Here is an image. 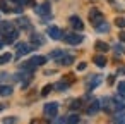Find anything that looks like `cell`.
<instances>
[{
    "instance_id": "cell-37",
    "label": "cell",
    "mask_w": 125,
    "mask_h": 124,
    "mask_svg": "<svg viewBox=\"0 0 125 124\" xmlns=\"http://www.w3.org/2000/svg\"><path fill=\"white\" fill-rule=\"evenodd\" d=\"M4 43H5V41H4L2 38H0V48H2V47H4Z\"/></svg>"
},
{
    "instance_id": "cell-30",
    "label": "cell",
    "mask_w": 125,
    "mask_h": 124,
    "mask_svg": "<svg viewBox=\"0 0 125 124\" xmlns=\"http://www.w3.org/2000/svg\"><path fill=\"white\" fill-rule=\"evenodd\" d=\"M79 107H82V100H74L70 105V109H79Z\"/></svg>"
},
{
    "instance_id": "cell-18",
    "label": "cell",
    "mask_w": 125,
    "mask_h": 124,
    "mask_svg": "<svg viewBox=\"0 0 125 124\" xmlns=\"http://www.w3.org/2000/svg\"><path fill=\"white\" fill-rule=\"evenodd\" d=\"M17 26H19V28H22V29L31 28V24H29V19H28V17H21V19H17Z\"/></svg>"
},
{
    "instance_id": "cell-13",
    "label": "cell",
    "mask_w": 125,
    "mask_h": 124,
    "mask_svg": "<svg viewBox=\"0 0 125 124\" xmlns=\"http://www.w3.org/2000/svg\"><path fill=\"white\" fill-rule=\"evenodd\" d=\"M16 40H17V31H16V29L5 33V36H4V41H5V43H14Z\"/></svg>"
},
{
    "instance_id": "cell-2",
    "label": "cell",
    "mask_w": 125,
    "mask_h": 124,
    "mask_svg": "<svg viewBox=\"0 0 125 124\" xmlns=\"http://www.w3.org/2000/svg\"><path fill=\"white\" fill-rule=\"evenodd\" d=\"M43 112H45V115H46L48 119H53V117H57V114H58V103H57V102L45 103V109H43Z\"/></svg>"
},
{
    "instance_id": "cell-9",
    "label": "cell",
    "mask_w": 125,
    "mask_h": 124,
    "mask_svg": "<svg viewBox=\"0 0 125 124\" xmlns=\"http://www.w3.org/2000/svg\"><path fill=\"white\" fill-rule=\"evenodd\" d=\"M101 102H103V103H101V107H103L106 112H113V110H115V102H113V98H111V96H106V98H103Z\"/></svg>"
},
{
    "instance_id": "cell-27",
    "label": "cell",
    "mask_w": 125,
    "mask_h": 124,
    "mask_svg": "<svg viewBox=\"0 0 125 124\" xmlns=\"http://www.w3.org/2000/svg\"><path fill=\"white\" fill-rule=\"evenodd\" d=\"M113 122H125V114H116L113 117Z\"/></svg>"
},
{
    "instance_id": "cell-31",
    "label": "cell",
    "mask_w": 125,
    "mask_h": 124,
    "mask_svg": "<svg viewBox=\"0 0 125 124\" xmlns=\"http://www.w3.org/2000/svg\"><path fill=\"white\" fill-rule=\"evenodd\" d=\"M86 69V62H81L79 66H77V71H84Z\"/></svg>"
},
{
    "instance_id": "cell-34",
    "label": "cell",
    "mask_w": 125,
    "mask_h": 124,
    "mask_svg": "<svg viewBox=\"0 0 125 124\" xmlns=\"http://www.w3.org/2000/svg\"><path fill=\"white\" fill-rule=\"evenodd\" d=\"M115 50H116V54H120V52H123V50H122V47H120V45H116V47H115Z\"/></svg>"
},
{
    "instance_id": "cell-1",
    "label": "cell",
    "mask_w": 125,
    "mask_h": 124,
    "mask_svg": "<svg viewBox=\"0 0 125 124\" xmlns=\"http://www.w3.org/2000/svg\"><path fill=\"white\" fill-rule=\"evenodd\" d=\"M34 12L43 17V23H46V19L52 17V9H50V4H41V5H34Z\"/></svg>"
},
{
    "instance_id": "cell-26",
    "label": "cell",
    "mask_w": 125,
    "mask_h": 124,
    "mask_svg": "<svg viewBox=\"0 0 125 124\" xmlns=\"http://www.w3.org/2000/svg\"><path fill=\"white\" fill-rule=\"evenodd\" d=\"M53 88H55L53 84H46V86L43 88V91H41V95H43V96H46V95H48V93H50V91H52Z\"/></svg>"
},
{
    "instance_id": "cell-33",
    "label": "cell",
    "mask_w": 125,
    "mask_h": 124,
    "mask_svg": "<svg viewBox=\"0 0 125 124\" xmlns=\"http://www.w3.org/2000/svg\"><path fill=\"white\" fill-rule=\"evenodd\" d=\"M10 2H16V4H19V5H24L26 0H10Z\"/></svg>"
},
{
    "instance_id": "cell-17",
    "label": "cell",
    "mask_w": 125,
    "mask_h": 124,
    "mask_svg": "<svg viewBox=\"0 0 125 124\" xmlns=\"http://www.w3.org/2000/svg\"><path fill=\"white\" fill-rule=\"evenodd\" d=\"M106 62H108V60L104 59V55H96V57H94V64H96L98 67H104Z\"/></svg>"
},
{
    "instance_id": "cell-25",
    "label": "cell",
    "mask_w": 125,
    "mask_h": 124,
    "mask_svg": "<svg viewBox=\"0 0 125 124\" xmlns=\"http://www.w3.org/2000/svg\"><path fill=\"white\" fill-rule=\"evenodd\" d=\"M62 55H63V52H62V50H55V52H52V54H50V59H60Z\"/></svg>"
},
{
    "instance_id": "cell-36",
    "label": "cell",
    "mask_w": 125,
    "mask_h": 124,
    "mask_svg": "<svg viewBox=\"0 0 125 124\" xmlns=\"http://www.w3.org/2000/svg\"><path fill=\"white\" fill-rule=\"evenodd\" d=\"M118 72H120V74H125V67H120V69H118Z\"/></svg>"
},
{
    "instance_id": "cell-23",
    "label": "cell",
    "mask_w": 125,
    "mask_h": 124,
    "mask_svg": "<svg viewBox=\"0 0 125 124\" xmlns=\"http://www.w3.org/2000/svg\"><path fill=\"white\" fill-rule=\"evenodd\" d=\"M79 121H81V117H79L77 114H72V115L67 117V122H70V124H75V122H79Z\"/></svg>"
},
{
    "instance_id": "cell-35",
    "label": "cell",
    "mask_w": 125,
    "mask_h": 124,
    "mask_svg": "<svg viewBox=\"0 0 125 124\" xmlns=\"http://www.w3.org/2000/svg\"><path fill=\"white\" fill-rule=\"evenodd\" d=\"M120 40H122V41H125V31H122V33H120Z\"/></svg>"
},
{
    "instance_id": "cell-38",
    "label": "cell",
    "mask_w": 125,
    "mask_h": 124,
    "mask_svg": "<svg viewBox=\"0 0 125 124\" xmlns=\"http://www.w3.org/2000/svg\"><path fill=\"white\" fill-rule=\"evenodd\" d=\"M0 110H4V105H0Z\"/></svg>"
},
{
    "instance_id": "cell-24",
    "label": "cell",
    "mask_w": 125,
    "mask_h": 124,
    "mask_svg": "<svg viewBox=\"0 0 125 124\" xmlns=\"http://www.w3.org/2000/svg\"><path fill=\"white\" fill-rule=\"evenodd\" d=\"M118 95L125 98V81H120L118 83Z\"/></svg>"
},
{
    "instance_id": "cell-4",
    "label": "cell",
    "mask_w": 125,
    "mask_h": 124,
    "mask_svg": "<svg viewBox=\"0 0 125 124\" xmlns=\"http://www.w3.org/2000/svg\"><path fill=\"white\" fill-rule=\"evenodd\" d=\"M82 40H84V36L77 35V33H65V36H63V41L69 45H79Z\"/></svg>"
},
{
    "instance_id": "cell-15",
    "label": "cell",
    "mask_w": 125,
    "mask_h": 124,
    "mask_svg": "<svg viewBox=\"0 0 125 124\" xmlns=\"http://www.w3.org/2000/svg\"><path fill=\"white\" fill-rule=\"evenodd\" d=\"M94 48H96L98 52H108V50H110V47H108V43H104V41H101V40L94 43Z\"/></svg>"
},
{
    "instance_id": "cell-8",
    "label": "cell",
    "mask_w": 125,
    "mask_h": 124,
    "mask_svg": "<svg viewBox=\"0 0 125 124\" xmlns=\"http://www.w3.org/2000/svg\"><path fill=\"white\" fill-rule=\"evenodd\" d=\"M99 83H101V76L94 74L93 78H89V79H87V83H86V88H87V90L91 91V90H94V88H96V86H98Z\"/></svg>"
},
{
    "instance_id": "cell-14",
    "label": "cell",
    "mask_w": 125,
    "mask_h": 124,
    "mask_svg": "<svg viewBox=\"0 0 125 124\" xmlns=\"http://www.w3.org/2000/svg\"><path fill=\"white\" fill-rule=\"evenodd\" d=\"M31 43H33L34 47H40V45L45 43V38H43L41 35H38V33H33V35H31Z\"/></svg>"
},
{
    "instance_id": "cell-29",
    "label": "cell",
    "mask_w": 125,
    "mask_h": 124,
    "mask_svg": "<svg viewBox=\"0 0 125 124\" xmlns=\"http://www.w3.org/2000/svg\"><path fill=\"white\" fill-rule=\"evenodd\" d=\"M115 24H116L118 28H125V19H123V17H116Z\"/></svg>"
},
{
    "instance_id": "cell-10",
    "label": "cell",
    "mask_w": 125,
    "mask_h": 124,
    "mask_svg": "<svg viewBox=\"0 0 125 124\" xmlns=\"http://www.w3.org/2000/svg\"><path fill=\"white\" fill-rule=\"evenodd\" d=\"M69 21H70V26H72L75 31H82V29H84V24H82L81 17H77V16H72Z\"/></svg>"
},
{
    "instance_id": "cell-20",
    "label": "cell",
    "mask_w": 125,
    "mask_h": 124,
    "mask_svg": "<svg viewBox=\"0 0 125 124\" xmlns=\"http://www.w3.org/2000/svg\"><path fill=\"white\" fill-rule=\"evenodd\" d=\"M0 95H4V96L12 95V86H2L0 88Z\"/></svg>"
},
{
    "instance_id": "cell-6",
    "label": "cell",
    "mask_w": 125,
    "mask_h": 124,
    "mask_svg": "<svg viewBox=\"0 0 125 124\" xmlns=\"http://www.w3.org/2000/svg\"><path fill=\"white\" fill-rule=\"evenodd\" d=\"M46 33H48V36L52 38V40H62L63 36V33H62V29L58 28V26H50L48 29H46Z\"/></svg>"
},
{
    "instance_id": "cell-11",
    "label": "cell",
    "mask_w": 125,
    "mask_h": 124,
    "mask_svg": "<svg viewBox=\"0 0 125 124\" xmlns=\"http://www.w3.org/2000/svg\"><path fill=\"white\" fill-rule=\"evenodd\" d=\"M33 67H38V66H43L45 62H46V57H43V55H36V57H33V59H29L28 60Z\"/></svg>"
},
{
    "instance_id": "cell-3",
    "label": "cell",
    "mask_w": 125,
    "mask_h": 124,
    "mask_svg": "<svg viewBox=\"0 0 125 124\" xmlns=\"http://www.w3.org/2000/svg\"><path fill=\"white\" fill-rule=\"evenodd\" d=\"M89 21H91V24L96 28V26H99V24L104 21V16H103V12H99L98 9H93V11L89 12Z\"/></svg>"
},
{
    "instance_id": "cell-22",
    "label": "cell",
    "mask_w": 125,
    "mask_h": 124,
    "mask_svg": "<svg viewBox=\"0 0 125 124\" xmlns=\"http://www.w3.org/2000/svg\"><path fill=\"white\" fill-rule=\"evenodd\" d=\"M67 86H69V83H65V81H58V83L55 84V88H57L58 91H63V90H67Z\"/></svg>"
},
{
    "instance_id": "cell-16",
    "label": "cell",
    "mask_w": 125,
    "mask_h": 124,
    "mask_svg": "<svg viewBox=\"0 0 125 124\" xmlns=\"http://www.w3.org/2000/svg\"><path fill=\"white\" fill-rule=\"evenodd\" d=\"M58 62H60L62 66H70V64L74 62V57H72V55H62Z\"/></svg>"
},
{
    "instance_id": "cell-12",
    "label": "cell",
    "mask_w": 125,
    "mask_h": 124,
    "mask_svg": "<svg viewBox=\"0 0 125 124\" xmlns=\"http://www.w3.org/2000/svg\"><path fill=\"white\" fill-rule=\"evenodd\" d=\"M14 29V24L12 23H9V21H0V33H9V31H12Z\"/></svg>"
},
{
    "instance_id": "cell-7",
    "label": "cell",
    "mask_w": 125,
    "mask_h": 124,
    "mask_svg": "<svg viewBox=\"0 0 125 124\" xmlns=\"http://www.w3.org/2000/svg\"><path fill=\"white\" fill-rule=\"evenodd\" d=\"M101 110V102L99 100H93L91 103H89V107L86 109V114L87 115H94V114H98Z\"/></svg>"
},
{
    "instance_id": "cell-28",
    "label": "cell",
    "mask_w": 125,
    "mask_h": 124,
    "mask_svg": "<svg viewBox=\"0 0 125 124\" xmlns=\"http://www.w3.org/2000/svg\"><path fill=\"white\" fill-rule=\"evenodd\" d=\"M0 11H2V12H10V9L7 7V2H5V0L0 2Z\"/></svg>"
},
{
    "instance_id": "cell-32",
    "label": "cell",
    "mask_w": 125,
    "mask_h": 124,
    "mask_svg": "<svg viewBox=\"0 0 125 124\" xmlns=\"http://www.w3.org/2000/svg\"><path fill=\"white\" fill-rule=\"evenodd\" d=\"M4 122H17V119L16 117H7V119H4Z\"/></svg>"
},
{
    "instance_id": "cell-5",
    "label": "cell",
    "mask_w": 125,
    "mask_h": 124,
    "mask_svg": "<svg viewBox=\"0 0 125 124\" xmlns=\"http://www.w3.org/2000/svg\"><path fill=\"white\" fill-rule=\"evenodd\" d=\"M33 43H26V41H21L17 43V57H22V55H28L29 52H33Z\"/></svg>"
},
{
    "instance_id": "cell-21",
    "label": "cell",
    "mask_w": 125,
    "mask_h": 124,
    "mask_svg": "<svg viewBox=\"0 0 125 124\" xmlns=\"http://www.w3.org/2000/svg\"><path fill=\"white\" fill-rule=\"evenodd\" d=\"M96 29H98V31H101V33H103V31H104V33H106V31H110V24H108V23H104V21H103V23H101V24H99V26H96Z\"/></svg>"
},
{
    "instance_id": "cell-19",
    "label": "cell",
    "mask_w": 125,
    "mask_h": 124,
    "mask_svg": "<svg viewBox=\"0 0 125 124\" xmlns=\"http://www.w3.org/2000/svg\"><path fill=\"white\" fill-rule=\"evenodd\" d=\"M10 60H12V55L10 54H2V55H0V66H4V64H7Z\"/></svg>"
}]
</instances>
